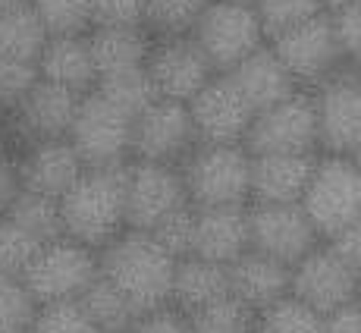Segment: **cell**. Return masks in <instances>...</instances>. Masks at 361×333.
I'll return each mask as SVG.
<instances>
[{"mask_svg":"<svg viewBox=\"0 0 361 333\" xmlns=\"http://www.w3.org/2000/svg\"><path fill=\"white\" fill-rule=\"evenodd\" d=\"M355 305L361 308V277H358V293H355Z\"/></svg>","mask_w":361,"mask_h":333,"instance_id":"obj_49","label":"cell"},{"mask_svg":"<svg viewBox=\"0 0 361 333\" xmlns=\"http://www.w3.org/2000/svg\"><path fill=\"white\" fill-rule=\"evenodd\" d=\"M327 246L336 252V258L345 267H352L361 277V217H355L352 224H345L336 236H330Z\"/></svg>","mask_w":361,"mask_h":333,"instance_id":"obj_42","label":"cell"},{"mask_svg":"<svg viewBox=\"0 0 361 333\" xmlns=\"http://www.w3.org/2000/svg\"><path fill=\"white\" fill-rule=\"evenodd\" d=\"M248 252V205L195 207L192 255L214 265H230Z\"/></svg>","mask_w":361,"mask_h":333,"instance_id":"obj_18","label":"cell"},{"mask_svg":"<svg viewBox=\"0 0 361 333\" xmlns=\"http://www.w3.org/2000/svg\"><path fill=\"white\" fill-rule=\"evenodd\" d=\"M245 4H255V0H245Z\"/></svg>","mask_w":361,"mask_h":333,"instance_id":"obj_50","label":"cell"},{"mask_svg":"<svg viewBox=\"0 0 361 333\" xmlns=\"http://www.w3.org/2000/svg\"><path fill=\"white\" fill-rule=\"evenodd\" d=\"M41 246H44V242H41L38 236H32L19 224H13V220L0 217V274L19 277Z\"/></svg>","mask_w":361,"mask_h":333,"instance_id":"obj_36","label":"cell"},{"mask_svg":"<svg viewBox=\"0 0 361 333\" xmlns=\"http://www.w3.org/2000/svg\"><path fill=\"white\" fill-rule=\"evenodd\" d=\"M207 0H145V29L151 35L192 32Z\"/></svg>","mask_w":361,"mask_h":333,"instance_id":"obj_33","label":"cell"},{"mask_svg":"<svg viewBox=\"0 0 361 333\" xmlns=\"http://www.w3.org/2000/svg\"><path fill=\"white\" fill-rule=\"evenodd\" d=\"M47 35H88L92 0H29Z\"/></svg>","mask_w":361,"mask_h":333,"instance_id":"obj_32","label":"cell"},{"mask_svg":"<svg viewBox=\"0 0 361 333\" xmlns=\"http://www.w3.org/2000/svg\"><path fill=\"white\" fill-rule=\"evenodd\" d=\"M94 25H145V0H92Z\"/></svg>","mask_w":361,"mask_h":333,"instance_id":"obj_40","label":"cell"},{"mask_svg":"<svg viewBox=\"0 0 361 333\" xmlns=\"http://www.w3.org/2000/svg\"><path fill=\"white\" fill-rule=\"evenodd\" d=\"M94 277H98V252L69 236H57L35 252L19 280L29 289L35 305H51L79 299Z\"/></svg>","mask_w":361,"mask_h":333,"instance_id":"obj_6","label":"cell"},{"mask_svg":"<svg viewBox=\"0 0 361 333\" xmlns=\"http://www.w3.org/2000/svg\"><path fill=\"white\" fill-rule=\"evenodd\" d=\"M79 92L63 88L57 82L38 79L29 92L13 104V126L25 142H44V138H66L69 123L79 107Z\"/></svg>","mask_w":361,"mask_h":333,"instance_id":"obj_17","label":"cell"},{"mask_svg":"<svg viewBox=\"0 0 361 333\" xmlns=\"http://www.w3.org/2000/svg\"><path fill=\"white\" fill-rule=\"evenodd\" d=\"M198 142L207 145H242L255 120L252 104L239 95L226 73H214L204 85L185 101Z\"/></svg>","mask_w":361,"mask_h":333,"instance_id":"obj_12","label":"cell"},{"mask_svg":"<svg viewBox=\"0 0 361 333\" xmlns=\"http://www.w3.org/2000/svg\"><path fill=\"white\" fill-rule=\"evenodd\" d=\"M179 166L154 161H129L126 166V226L151 233L170 211L185 205Z\"/></svg>","mask_w":361,"mask_h":333,"instance_id":"obj_16","label":"cell"},{"mask_svg":"<svg viewBox=\"0 0 361 333\" xmlns=\"http://www.w3.org/2000/svg\"><path fill=\"white\" fill-rule=\"evenodd\" d=\"M0 110H4V104H0Z\"/></svg>","mask_w":361,"mask_h":333,"instance_id":"obj_52","label":"cell"},{"mask_svg":"<svg viewBox=\"0 0 361 333\" xmlns=\"http://www.w3.org/2000/svg\"><path fill=\"white\" fill-rule=\"evenodd\" d=\"M176 258L145 230H123L98 248V274L132 302L138 317L170 305Z\"/></svg>","mask_w":361,"mask_h":333,"instance_id":"obj_1","label":"cell"},{"mask_svg":"<svg viewBox=\"0 0 361 333\" xmlns=\"http://www.w3.org/2000/svg\"><path fill=\"white\" fill-rule=\"evenodd\" d=\"M321 4H324V10H339V6L355 4V0H321Z\"/></svg>","mask_w":361,"mask_h":333,"instance_id":"obj_46","label":"cell"},{"mask_svg":"<svg viewBox=\"0 0 361 333\" xmlns=\"http://www.w3.org/2000/svg\"><path fill=\"white\" fill-rule=\"evenodd\" d=\"M324 333H361V308L355 302L324 315Z\"/></svg>","mask_w":361,"mask_h":333,"instance_id":"obj_45","label":"cell"},{"mask_svg":"<svg viewBox=\"0 0 361 333\" xmlns=\"http://www.w3.org/2000/svg\"><path fill=\"white\" fill-rule=\"evenodd\" d=\"M248 173H252V155L242 145L198 142L179 161L185 198L195 207L248 205Z\"/></svg>","mask_w":361,"mask_h":333,"instance_id":"obj_4","label":"cell"},{"mask_svg":"<svg viewBox=\"0 0 361 333\" xmlns=\"http://www.w3.org/2000/svg\"><path fill=\"white\" fill-rule=\"evenodd\" d=\"M298 205L317 239L327 242L345 224L361 217V166L349 155H317Z\"/></svg>","mask_w":361,"mask_h":333,"instance_id":"obj_3","label":"cell"},{"mask_svg":"<svg viewBox=\"0 0 361 333\" xmlns=\"http://www.w3.org/2000/svg\"><path fill=\"white\" fill-rule=\"evenodd\" d=\"M132 120L92 88L79 98L66 138L85 166H116L132 157Z\"/></svg>","mask_w":361,"mask_h":333,"instance_id":"obj_8","label":"cell"},{"mask_svg":"<svg viewBox=\"0 0 361 333\" xmlns=\"http://www.w3.org/2000/svg\"><path fill=\"white\" fill-rule=\"evenodd\" d=\"M226 280H230L233 299L245 302L255 311L267 308L270 302L289 293V267L267 258V255L252 252V248L226 265Z\"/></svg>","mask_w":361,"mask_h":333,"instance_id":"obj_21","label":"cell"},{"mask_svg":"<svg viewBox=\"0 0 361 333\" xmlns=\"http://www.w3.org/2000/svg\"><path fill=\"white\" fill-rule=\"evenodd\" d=\"M145 73L154 85L157 98L189 101L214 75L207 57L201 54L189 32L185 35H154L145 57Z\"/></svg>","mask_w":361,"mask_h":333,"instance_id":"obj_13","label":"cell"},{"mask_svg":"<svg viewBox=\"0 0 361 333\" xmlns=\"http://www.w3.org/2000/svg\"><path fill=\"white\" fill-rule=\"evenodd\" d=\"M192 233H195V205H192V201H185L176 211H170L161 224L151 230V236L161 242L173 258L192 255Z\"/></svg>","mask_w":361,"mask_h":333,"instance_id":"obj_38","label":"cell"},{"mask_svg":"<svg viewBox=\"0 0 361 333\" xmlns=\"http://www.w3.org/2000/svg\"><path fill=\"white\" fill-rule=\"evenodd\" d=\"M126 164L85 166L57 198L63 236L94 248L107 246L126 230Z\"/></svg>","mask_w":361,"mask_h":333,"instance_id":"obj_2","label":"cell"},{"mask_svg":"<svg viewBox=\"0 0 361 333\" xmlns=\"http://www.w3.org/2000/svg\"><path fill=\"white\" fill-rule=\"evenodd\" d=\"M35 82H38L35 63H0V104H4V110H10Z\"/></svg>","mask_w":361,"mask_h":333,"instance_id":"obj_41","label":"cell"},{"mask_svg":"<svg viewBox=\"0 0 361 333\" xmlns=\"http://www.w3.org/2000/svg\"><path fill=\"white\" fill-rule=\"evenodd\" d=\"M349 157H352V161H355V164L361 166V145H358V148H355V151H352V155H349Z\"/></svg>","mask_w":361,"mask_h":333,"instance_id":"obj_48","label":"cell"},{"mask_svg":"<svg viewBox=\"0 0 361 333\" xmlns=\"http://www.w3.org/2000/svg\"><path fill=\"white\" fill-rule=\"evenodd\" d=\"M327 13H330L333 35H336V47H339L343 63L361 69V6L345 4L339 10H327Z\"/></svg>","mask_w":361,"mask_h":333,"instance_id":"obj_39","label":"cell"},{"mask_svg":"<svg viewBox=\"0 0 361 333\" xmlns=\"http://www.w3.org/2000/svg\"><path fill=\"white\" fill-rule=\"evenodd\" d=\"M94 92H101L110 104H116L120 110H126L129 116H138L151 101L157 98V92H154V85H151L145 66H132V69H120V73L98 75Z\"/></svg>","mask_w":361,"mask_h":333,"instance_id":"obj_30","label":"cell"},{"mask_svg":"<svg viewBox=\"0 0 361 333\" xmlns=\"http://www.w3.org/2000/svg\"><path fill=\"white\" fill-rule=\"evenodd\" d=\"M47 32L29 0L0 13V63H35L38 66L41 47Z\"/></svg>","mask_w":361,"mask_h":333,"instance_id":"obj_26","label":"cell"},{"mask_svg":"<svg viewBox=\"0 0 361 333\" xmlns=\"http://www.w3.org/2000/svg\"><path fill=\"white\" fill-rule=\"evenodd\" d=\"M85 38L98 75H107L120 73V69L145 66L154 35L145 25H94V29H88Z\"/></svg>","mask_w":361,"mask_h":333,"instance_id":"obj_25","label":"cell"},{"mask_svg":"<svg viewBox=\"0 0 361 333\" xmlns=\"http://www.w3.org/2000/svg\"><path fill=\"white\" fill-rule=\"evenodd\" d=\"M314 88L321 151L352 155L361 145V69L339 66Z\"/></svg>","mask_w":361,"mask_h":333,"instance_id":"obj_10","label":"cell"},{"mask_svg":"<svg viewBox=\"0 0 361 333\" xmlns=\"http://www.w3.org/2000/svg\"><path fill=\"white\" fill-rule=\"evenodd\" d=\"M317 233L302 205H258L248 201V248L293 267L305 252L317 246Z\"/></svg>","mask_w":361,"mask_h":333,"instance_id":"obj_14","label":"cell"},{"mask_svg":"<svg viewBox=\"0 0 361 333\" xmlns=\"http://www.w3.org/2000/svg\"><path fill=\"white\" fill-rule=\"evenodd\" d=\"M75 305H79L82 315H85L101 333H129V327L138 317V311L132 308V302L110 280H104L101 274L82 289V296L75 299Z\"/></svg>","mask_w":361,"mask_h":333,"instance_id":"obj_27","label":"cell"},{"mask_svg":"<svg viewBox=\"0 0 361 333\" xmlns=\"http://www.w3.org/2000/svg\"><path fill=\"white\" fill-rule=\"evenodd\" d=\"M85 170L69 138H44V142H29V151L19 157V183L29 192L60 198L75 176Z\"/></svg>","mask_w":361,"mask_h":333,"instance_id":"obj_19","label":"cell"},{"mask_svg":"<svg viewBox=\"0 0 361 333\" xmlns=\"http://www.w3.org/2000/svg\"><path fill=\"white\" fill-rule=\"evenodd\" d=\"M355 293L358 274L336 258V252L327 242H317L311 252H305L289 267V296L311 305L317 315H330V311L355 302Z\"/></svg>","mask_w":361,"mask_h":333,"instance_id":"obj_15","label":"cell"},{"mask_svg":"<svg viewBox=\"0 0 361 333\" xmlns=\"http://www.w3.org/2000/svg\"><path fill=\"white\" fill-rule=\"evenodd\" d=\"M230 296V280H226V265H214V261L185 255L176 258L173 267V283H170V305L183 315L195 308Z\"/></svg>","mask_w":361,"mask_h":333,"instance_id":"obj_24","label":"cell"},{"mask_svg":"<svg viewBox=\"0 0 361 333\" xmlns=\"http://www.w3.org/2000/svg\"><path fill=\"white\" fill-rule=\"evenodd\" d=\"M23 183H19V157L0 148V214L10 207V201L19 195Z\"/></svg>","mask_w":361,"mask_h":333,"instance_id":"obj_44","label":"cell"},{"mask_svg":"<svg viewBox=\"0 0 361 333\" xmlns=\"http://www.w3.org/2000/svg\"><path fill=\"white\" fill-rule=\"evenodd\" d=\"M255 13L261 19L264 38H274V35L293 29V25L305 23V19L324 13L321 0H255Z\"/></svg>","mask_w":361,"mask_h":333,"instance_id":"obj_34","label":"cell"},{"mask_svg":"<svg viewBox=\"0 0 361 333\" xmlns=\"http://www.w3.org/2000/svg\"><path fill=\"white\" fill-rule=\"evenodd\" d=\"M355 4H358V6H361V0H355Z\"/></svg>","mask_w":361,"mask_h":333,"instance_id":"obj_51","label":"cell"},{"mask_svg":"<svg viewBox=\"0 0 361 333\" xmlns=\"http://www.w3.org/2000/svg\"><path fill=\"white\" fill-rule=\"evenodd\" d=\"M255 321H258V311L233 296H224L185 315L189 333H255Z\"/></svg>","mask_w":361,"mask_h":333,"instance_id":"obj_29","label":"cell"},{"mask_svg":"<svg viewBox=\"0 0 361 333\" xmlns=\"http://www.w3.org/2000/svg\"><path fill=\"white\" fill-rule=\"evenodd\" d=\"M38 305L13 274H0V333H29Z\"/></svg>","mask_w":361,"mask_h":333,"instance_id":"obj_35","label":"cell"},{"mask_svg":"<svg viewBox=\"0 0 361 333\" xmlns=\"http://www.w3.org/2000/svg\"><path fill=\"white\" fill-rule=\"evenodd\" d=\"M0 217L19 224L23 230L38 236L41 242H51V239H57V236H63V220H60L57 198L41 195V192L19 189V195L10 201V207H6Z\"/></svg>","mask_w":361,"mask_h":333,"instance_id":"obj_28","label":"cell"},{"mask_svg":"<svg viewBox=\"0 0 361 333\" xmlns=\"http://www.w3.org/2000/svg\"><path fill=\"white\" fill-rule=\"evenodd\" d=\"M317 155H252L248 201L293 205L302 198Z\"/></svg>","mask_w":361,"mask_h":333,"instance_id":"obj_20","label":"cell"},{"mask_svg":"<svg viewBox=\"0 0 361 333\" xmlns=\"http://www.w3.org/2000/svg\"><path fill=\"white\" fill-rule=\"evenodd\" d=\"M16 4H23V0H0V13L10 10V6H16Z\"/></svg>","mask_w":361,"mask_h":333,"instance_id":"obj_47","label":"cell"},{"mask_svg":"<svg viewBox=\"0 0 361 333\" xmlns=\"http://www.w3.org/2000/svg\"><path fill=\"white\" fill-rule=\"evenodd\" d=\"M129 333H189V327H185L183 311H176L173 305H164V308L135 317Z\"/></svg>","mask_w":361,"mask_h":333,"instance_id":"obj_43","label":"cell"},{"mask_svg":"<svg viewBox=\"0 0 361 333\" xmlns=\"http://www.w3.org/2000/svg\"><path fill=\"white\" fill-rule=\"evenodd\" d=\"M255 333H324V315L286 293L258 311Z\"/></svg>","mask_w":361,"mask_h":333,"instance_id":"obj_31","label":"cell"},{"mask_svg":"<svg viewBox=\"0 0 361 333\" xmlns=\"http://www.w3.org/2000/svg\"><path fill=\"white\" fill-rule=\"evenodd\" d=\"M267 44H270V51L276 54V60L286 66V73L293 75V82L298 88L321 85L327 75H333L343 66L327 10L293 25V29L274 35Z\"/></svg>","mask_w":361,"mask_h":333,"instance_id":"obj_9","label":"cell"},{"mask_svg":"<svg viewBox=\"0 0 361 333\" xmlns=\"http://www.w3.org/2000/svg\"><path fill=\"white\" fill-rule=\"evenodd\" d=\"M38 79L57 82L79 95L92 92L98 82V69L85 35H47L38 57Z\"/></svg>","mask_w":361,"mask_h":333,"instance_id":"obj_23","label":"cell"},{"mask_svg":"<svg viewBox=\"0 0 361 333\" xmlns=\"http://www.w3.org/2000/svg\"><path fill=\"white\" fill-rule=\"evenodd\" d=\"M198 145L185 101L154 98L132 120V161H154L179 166Z\"/></svg>","mask_w":361,"mask_h":333,"instance_id":"obj_11","label":"cell"},{"mask_svg":"<svg viewBox=\"0 0 361 333\" xmlns=\"http://www.w3.org/2000/svg\"><path fill=\"white\" fill-rule=\"evenodd\" d=\"M226 75H230V82L239 88L242 98L252 104L255 114L264 110V107H270V104L289 98L293 92H298L293 75H289L286 66L276 60V54L270 51V44H261L258 51H252Z\"/></svg>","mask_w":361,"mask_h":333,"instance_id":"obj_22","label":"cell"},{"mask_svg":"<svg viewBox=\"0 0 361 333\" xmlns=\"http://www.w3.org/2000/svg\"><path fill=\"white\" fill-rule=\"evenodd\" d=\"M242 148L248 155H317V110L314 95L298 88L289 98L270 104L255 114Z\"/></svg>","mask_w":361,"mask_h":333,"instance_id":"obj_7","label":"cell"},{"mask_svg":"<svg viewBox=\"0 0 361 333\" xmlns=\"http://www.w3.org/2000/svg\"><path fill=\"white\" fill-rule=\"evenodd\" d=\"M189 35L214 73H230L239 60L267 44L255 4L245 0H207Z\"/></svg>","mask_w":361,"mask_h":333,"instance_id":"obj_5","label":"cell"},{"mask_svg":"<svg viewBox=\"0 0 361 333\" xmlns=\"http://www.w3.org/2000/svg\"><path fill=\"white\" fill-rule=\"evenodd\" d=\"M29 333H101V330L82 315V308L73 299V302L38 305Z\"/></svg>","mask_w":361,"mask_h":333,"instance_id":"obj_37","label":"cell"}]
</instances>
